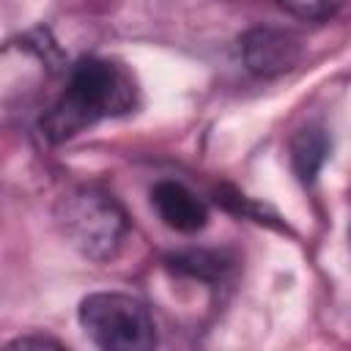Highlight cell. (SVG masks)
<instances>
[{"label": "cell", "instance_id": "cell-7", "mask_svg": "<svg viewBox=\"0 0 351 351\" xmlns=\"http://www.w3.org/2000/svg\"><path fill=\"white\" fill-rule=\"evenodd\" d=\"M170 266L181 274H189V277H200V280H211L217 274H222L225 263L219 255L214 252H206V250H189V252H178L170 258Z\"/></svg>", "mask_w": 351, "mask_h": 351}, {"label": "cell", "instance_id": "cell-6", "mask_svg": "<svg viewBox=\"0 0 351 351\" xmlns=\"http://www.w3.org/2000/svg\"><path fill=\"white\" fill-rule=\"evenodd\" d=\"M329 156V137L321 126H304L291 140V165L299 181L313 184Z\"/></svg>", "mask_w": 351, "mask_h": 351}, {"label": "cell", "instance_id": "cell-8", "mask_svg": "<svg viewBox=\"0 0 351 351\" xmlns=\"http://www.w3.org/2000/svg\"><path fill=\"white\" fill-rule=\"evenodd\" d=\"M285 14L296 16V19H307V22H321L335 16L346 0H274Z\"/></svg>", "mask_w": 351, "mask_h": 351}, {"label": "cell", "instance_id": "cell-4", "mask_svg": "<svg viewBox=\"0 0 351 351\" xmlns=\"http://www.w3.org/2000/svg\"><path fill=\"white\" fill-rule=\"evenodd\" d=\"M241 58L255 77H277L299 63L302 41L288 30L255 27L241 38Z\"/></svg>", "mask_w": 351, "mask_h": 351}, {"label": "cell", "instance_id": "cell-5", "mask_svg": "<svg viewBox=\"0 0 351 351\" xmlns=\"http://www.w3.org/2000/svg\"><path fill=\"white\" fill-rule=\"evenodd\" d=\"M151 203L159 219L178 233H197L206 228L208 219L206 203L178 181H159L151 189Z\"/></svg>", "mask_w": 351, "mask_h": 351}, {"label": "cell", "instance_id": "cell-2", "mask_svg": "<svg viewBox=\"0 0 351 351\" xmlns=\"http://www.w3.org/2000/svg\"><path fill=\"white\" fill-rule=\"evenodd\" d=\"M55 219L66 241L90 261H110L129 230L121 203L99 186H74L63 192L55 206Z\"/></svg>", "mask_w": 351, "mask_h": 351}, {"label": "cell", "instance_id": "cell-3", "mask_svg": "<svg viewBox=\"0 0 351 351\" xmlns=\"http://www.w3.org/2000/svg\"><path fill=\"white\" fill-rule=\"evenodd\" d=\"M80 324L85 335L107 351H145L156 343L151 310L129 293L99 291L85 296L80 304Z\"/></svg>", "mask_w": 351, "mask_h": 351}, {"label": "cell", "instance_id": "cell-9", "mask_svg": "<svg viewBox=\"0 0 351 351\" xmlns=\"http://www.w3.org/2000/svg\"><path fill=\"white\" fill-rule=\"evenodd\" d=\"M5 348L8 351H41V348H60V343L52 337H41V335H25V337L11 340Z\"/></svg>", "mask_w": 351, "mask_h": 351}, {"label": "cell", "instance_id": "cell-1", "mask_svg": "<svg viewBox=\"0 0 351 351\" xmlns=\"http://www.w3.org/2000/svg\"><path fill=\"white\" fill-rule=\"evenodd\" d=\"M134 82L107 58H82L71 66L58 101L41 118V129L52 143H63L101 118L132 110Z\"/></svg>", "mask_w": 351, "mask_h": 351}]
</instances>
